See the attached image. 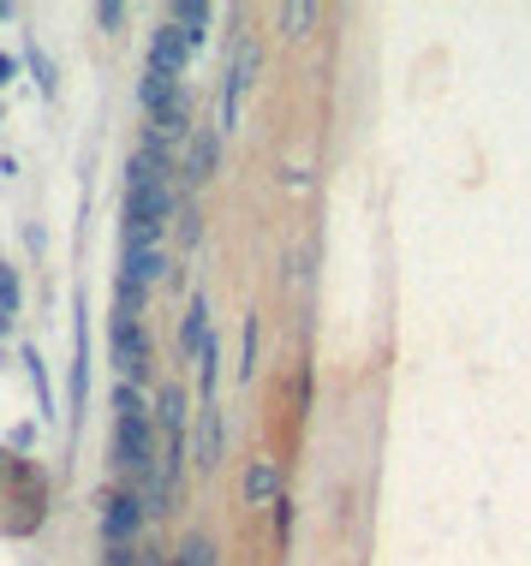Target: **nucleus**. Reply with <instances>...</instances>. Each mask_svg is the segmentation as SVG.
Listing matches in <instances>:
<instances>
[{
	"instance_id": "obj_25",
	"label": "nucleus",
	"mask_w": 531,
	"mask_h": 566,
	"mask_svg": "<svg viewBox=\"0 0 531 566\" xmlns=\"http://www.w3.org/2000/svg\"><path fill=\"white\" fill-rule=\"evenodd\" d=\"M287 537H293V501H275V543H287Z\"/></svg>"
},
{
	"instance_id": "obj_20",
	"label": "nucleus",
	"mask_w": 531,
	"mask_h": 566,
	"mask_svg": "<svg viewBox=\"0 0 531 566\" xmlns=\"http://www.w3.org/2000/svg\"><path fill=\"white\" fill-rule=\"evenodd\" d=\"M216 381H221V346L209 340L204 358H197V388H204V400H216Z\"/></svg>"
},
{
	"instance_id": "obj_12",
	"label": "nucleus",
	"mask_w": 531,
	"mask_h": 566,
	"mask_svg": "<svg viewBox=\"0 0 531 566\" xmlns=\"http://www.w3.org/2000/svg\"><path fill=\"white\" fill-rule=\"evenodd\" d=\"M204 346H209V298L191 293L186 323H179V352H186V358H204Z\"/></svg>"
},
{
	"instance_id": "obj_26",
	"label": "nucleus",
	"mask_w": 531,
	"mask_h": 566,
	"mask_svg": "<svg viewBox=\"0 0 531 566\" xmlns=\"http://www.w3.org/2000/svg\"><path fill=\"white\" fill-rule=\"evenodd\" d=\"M96 24H102V30H119V24H126V7H114V0H102V7H96Z\"/></svg>"
},
{
	"instance_id": "obj_5",
	"label": "nucleus",
	"mask_w": 531,
	"mask_h": 566,
	"mask_svg": "<svg viewBox=\"0 0 531 566\" xmlns=\"http://www.w3.org/2000/svg\"><path fill=\"white\" fill-rule=\"evenodd\" d=\"M108 346H114L119 381H144V370H149V328H144V323H132V316H114Z\"/></svg>"
},
{
	"instance_id": "obj_2",
	"label": "nucleus",
	"mask_w": 531,
	"mask_h": 566,
	"mask_svg": "<svg viewBox=\"0 0 531 566\" xmlns=\"http://www.w3.org/2000/svg\"><path fill=\"white\" fill-rule=\"evenodd\" d=\"M114 465L132 471L138 483L162 465V453H156V406H144L138 381H119L114 388Z\"/></svg>"
},
{
	"instance_id": "obj_3",
	"label": "nucleus",
	"mask_w": 531,
	"mask_h": 566,
	"mask_svg": "<svg viewBox=\"0 0 531 566\" xmlns=\"http://www.w3.org/2000/svg\"><path fill=\"white\" fill-rule=\"evenodd\" d=\"M144 495L138 489H114V495H102V537H108V548H132V537L144 531Z\"/></svg>"
},
{
	"instance_id": "obj_14",
	"label": "nucleus",
	"mask_w": 531,
	"mask_h": 566,
	"mask_svg": "<svg viewBox=\"0 0 531 566\" xmlns=\"http://www.w3.org/2000/svg\"><path fill=\"white\" fill-rule=\"evenodd\" d=\"M168 566H221V548L209 543L204 531H191V537H179V548H174Z\"/></svg>"
},
{
	"instance_id": "obj_10",
	"label": "nucleus",
	"mask_w": 531,
	"mask_h": 566,
	"mask_svg": "<svg viewBox=\"0 0 531 566\" xmlns=\"http://www.w3.org/2000/svg\"><path fill=\"white\" fill-rule=\"evenodd\" d=\"M90 400V334H84V298H79V334H72V418H84Z\"/></svg>"
},
{
	"instance_id": "obj_8",
	"label": "nucleus",
	"mask_w": 531,
	"mask_h": 566,
	"mask_svg": "<svg viewBox=\"0 0 531 566\" xmlns=\"http://www.w3.org/2000/svg\"><path fill=\"white\" fill-rule=\"evenodd\" d=\"M221 459H227V423H221V406L204 400L197 406V465L216 471Z\"/></svg>"
},
{
	"instance_id": "obj_7",
	"label": "nucleus",
	"mask_w": 531,
	"mask_h": 566,
	"mask_svg": "<svg viewBox=\"0 0 531 566\" xmlns=\"http://www.w3.org/2000/svg\"><path fill=\"white\" fill-rule=\"evenodd\" d=\"M191 54H197L191 36H186V30H179L174 19L162 24L156 36H149V72H168V78H179V72L191 66Z\"/></svg>"
},
{
	"instance_id": "obj_4",
	"label": "nucleus",
	"mask_w": 531,
	"mask_h": 566,
	"mask_svg": "<svg viewBox=\"0 0 531 566\" xmlns=\"http://www.w3.org/2000/svg\"><path fill=\"white\" fill-rule=\"evenodd\" d=\"M251 78H257V42H239V49H233V66H227V78H221L216 132H233V126H239V102H246Z\"/></svg>"
},
{
	"instance_id": "obj_29",
	"label": "nucleus",
	"mask_w": 531,
	"mask_h": 566,
	"mask_svg": "<svg viewBox=\"0 0 531 566\" xmlns=\"http://www.w3.org/2000/svg\"><path fill=\"white\" fill-rule=\"evenodd\" d=\"M12 328V311H0V334H7Z\"/></svg>"
},
{
	"instance_id": "obj_11",
	"label": "nucleus",
	"mask_w": 531,
	"mask_h": 566,
	"mask_svg": "<svg viewBox=\"0 0 531 566\" xmlns=\"http://www.w3.org/2000/svg\"><path fill=\"white\" fill-rule=\"evenodd\" d=\"M186 388H179V381H168V388L156 394V430L168 436V441H186Z\"/></svg>"
},
{
	"instance_id": "obj_21",
	"label": "nucleus",
	"mask_w": 531,
	"mask_h": 566,
	"mask_svg": "<svg viewBox=\"0 0 531 566\" xmlns=\"http://www.w3.org/2000/svg\"><path fill=\"white\" fill-rule=\"evenodd\" d=\"M257 376V316H246V340H239V381Z\"/></svg>"
},
{
	"instance_id": "obj_6",
	"label": "nucleus",
	"mask_w": 531,
	"mask_h": 566,
	"mask_svg": "<svg viewBox=\"0 0 531 566\" xmlns=\"http://www.w3.org/2000/svg\"><path fill=\"white\" fill-rule=\"evenodd\" d=\"M216 167H221V132L216 126H197L186 137V156H179V179H186V186H209Z\"/></svg>"
},
{
	"instance_id": "obj_13",
	"label": "nucleus",
	"mask_w": 531,
	"mask_h": 566,
	"mask_svg": "<svg viewBox=\"0 0 531 566\" xmlns=\"http://www.w3.org/2000/svg\"><path fill=\"white\" fill-rule=\"evenodd\" d=\"M186 90H179V78H168V72H149L144 66V78H138V102H144V114H162L168 102H179Z\"/></svg>"
},
{
	"instance_id": "obj_19",
	"label": "nucleus",
	"mask_w": 531,
	"mask_h": 566,
	"mask_svg": "<svg viewBox=\"0 0 531 566\" xmlns=\"http://www.w3.org/2000/svg\"><path fill=\"white\" fill-rule=\"evenodd\" d=\"M24 370H30V388H37V411L49 418V411H54V388H49V370H42V352L37 346H24Z\"/></svg>"
},
{
	"instance_id": "obj_22",
	"label": "nucleus",
	"mask_w": 531,
	"mask_h": 566,
	"mask_svg": "<svg viewBox=\"0 0 531 566\" xmlns=\"http://www.w3.org/2000/svg\"><path fill=\"white\" fill-rule=\"evenodd\" d=\"M174 227H179V244L191 251V244L204 239V216H197V203H179V221Z\"/></svg>"
},
{
	"instance_id": "obj_27",
	"label": "nucleus",
	"mask_w": 531,
	"mask_h": 566,
	"mask_svg": "<svg viewBox=\"0 0 531 566\" xmlns=\"http://www.w3.org/2000/svg\"><path fill=\"white\" fill-rule=\"evenodd\" d=\"M102 566H138V555H132V548H108V560Z\"/></svg>"
},
{
	"instance_id": "obj_17",
	"label": "nucleus",
	"mask_w": 531,
	"mask_h": 566,
	"mask_svg": "<svg viewBox=\"0 0 531 566\" xmlns=\"http://www.w3.org/2000/svg\"><path fill=\"white\" fill-rule=\"evenodd\" d=\"M144 304H149V286H138L132 274H119V281H114V316H132V323H144Z\"/></svg>"
},
{
	"instance_id": "obj_1",
	"label": "nucleus",
	"mask_w": 531,
	"mask_h": 566,
	"mask_svg": "<svg viewBox=\"0 0 531 566\" xmlns=\"http://www.w3.org/2000/svg\"><path fill=\"white\" fill-rule=\"evenodd\" d=\"M168 174L174 167L132 156V167H126V251H156V239L168 233V221H174Z\"/></svg>"
},
{
	"instance_id": "obj_15",
	"label": "nucleus",
	"mask_w": 531,
	"mask_h": 566,
	"mask_svg": "<svg viewBox=\"0 0 531 566\" xmlns=\"http://www.w3.org/2000/svg\"><path fill=\"white\" fill-rule=\"evenodd\" d=\"M119 274H132L138 286H156L162 274H168V256H162V251H126V263H119Z\"/></svg>"
},
{
	"instance_id": "obj_30",
	"label": "nucleus",
	"mask_w": 531,
	"mask_h": 566,
	"mask_svg": "<svg viewBox=\"0 0 531 566\" xmlns=\"http://www.w3.org/2000/svg\"><path fill=\"white\" fill-rule=\"evenodd\" d=\"M0 19H7V0H0Z\"/></svg>"
},
{
	"instance_id": "obj_16",
	"label": "nucleus",
	"mask_w": 531,
	"mask_h": 566,
	"mask_svg": "<svg viewBox=\"0 0 531 566\" xmlns=\"http://www.w3.org/2000/svg\"><path fill=\"white\" fill-rule=\"evenodd\" d=\"M168 19H174L179 30H186V36H191V49H197V42L209 36V19H216V12H209L204 0H179V7L168 12Z\"/></svg>"
},
{
	"instance_id": "obj_23",
	"label": "nucleus",
	"mask_w": 531,
	"mask_h": 566,
	"mask_svg": "<svg viewBox=\"0 0 531 566\" xmlns=\"http://www.w3.org/2000/svg\"><path fill=\"white\" fill-rule=\"evenodd\" d=\"M24 60H30V72H37V84H42V96H54V66H49V54H42V49H30Z\"/></svg>"
},
{
	"instance_id": "obj_18",
	"label": "nucleus",
	"mask_w": 531,
	"mask_h": 566,
	"mask_svg": "<svg viewBox=\"0 0 531 566\" xmlns=\"http://www.w3.org/2000/svg\"><path fill=\"white\" fill-rule=\"evenodd\" d=\"M316 19H323V12H316L311 0H287V7H281V30H287V36H311Z\"/></svg>"
},
{
	"instance_id": "obj_24",
	"label": "nucleus",
	"mask_w": 531,
	"mask_h": 566,
	"mask_svg": "<svg viewBox=\"0 0 531 566\" xmlns=\"http://www.w3.org/2000/svg\"><path fill=\"white\" fill-rule=\"evenodd\" d=\"M0 311H19V274H12V263H0Z\"/></svg>"
},
{
	"instance_id": "obj_28",
	"label": "nucleus",
	"mask_w": 531,
	"mask_h": 566,
	"mask_svg": "<svg viewBox=\"0 0 531 566\" xmlns=\"http://www.w3.org/2000/svg\"><path fill=\"white\" fill-rule=\"evenodd\" d=\"M12 72H19V60H12V54H0V84H12Z\"/></svg>"
},
{
	"instance_id": "obj_9",
	"label": "nucleus",
	"mask_w": 531,
	"mask_h": 566,
	"mask_svg": "<svg viewBox=\"0 0 531 566\" xmlns=\"http://www.w3.org/2000/svg\"><path fill=\"white\" fill-rule=\"evenodd\" d=\"M239 495H246V507H275V501L287 495V478H281L275 459H251V465H246V489H239Z\"/></svg>"
}]
</instances>
